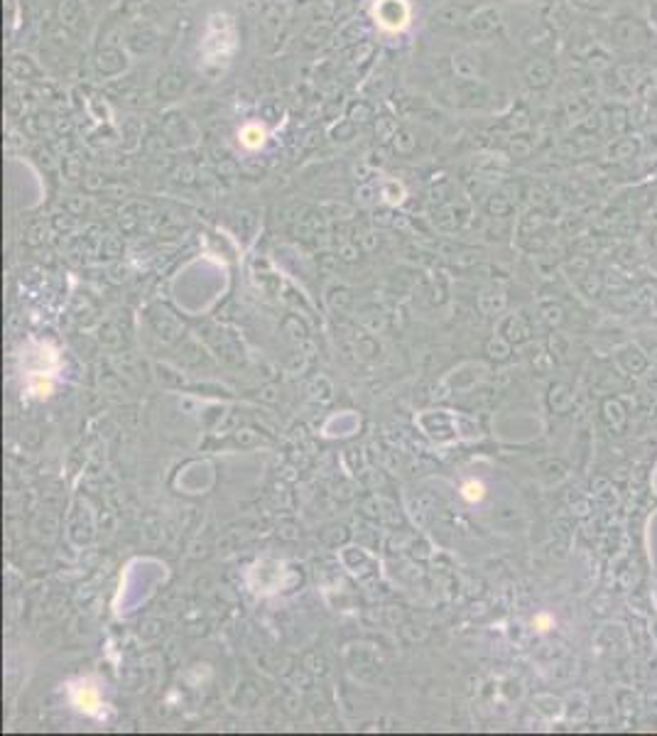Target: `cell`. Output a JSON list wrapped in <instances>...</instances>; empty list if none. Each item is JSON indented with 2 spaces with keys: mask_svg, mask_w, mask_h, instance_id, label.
<instances>
[{
  "mask_svg": "<svg viewBox=\"0 0 657 736\" xmlns=\"http://www.w3.org/2000/svg\"><path fill=\"white\" fill-rule=\"evenodd\" d=\"M72 700H74V705H76L81 712H86V714H93V712L101 707L99 692H96L93 687H88V685H76V687L72 689Z\"/></svg>",
  "mask_w": 657,
  "mask_h": 736,
  "instance_id": "obj_1",
  "label": "cell"
},
{
  "mask_svg": "<svg viewBox=\"0 0 657 736\" xmlns=\"http://www.w3.org/2000/svg\"><path fill=\"white\" fill-rule=\"evenodd\" d=\"M535 623H537V626H540V631H547V628L552 626V618H549V616H544V614H542V616H537V618H535Z\"/></svg>",
  "mask_w": 657,
  "mask_h": 736,
  "instance_id": "obj_3",
  "label": "cell"
},
{
  "mask_svg": "<svg viewBox=\"0 0 657 736\" xmlns=\"http://www.w3.org/2000/svg\"><path fill=\"white\" fill-rule=\"evenodd\" d=\"M483 493H486V488L481 481H469L464 486V498H469V501H481Z\"/></svg>",
  "mask_w": 657,
  "mask_h": 736,
  "instance_id": "obj_2",
  "label": "cell"
}]
</instances>
